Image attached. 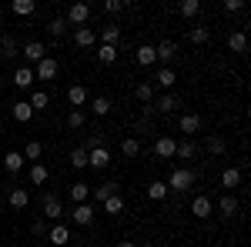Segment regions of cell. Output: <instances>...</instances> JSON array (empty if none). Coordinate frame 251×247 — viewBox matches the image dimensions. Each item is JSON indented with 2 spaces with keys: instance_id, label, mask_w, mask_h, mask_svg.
<instances>
[{
  "instance_id": "obj_36",
  "label": "cell",
  "mask_w": 251,
  "mask_h": 247,
  "mask_svg": "<svg viewBox=\"0 0 251 247\" xmlns=\"http://www.w3.org/2000/svg\"><path fill=\"white\" fill-rule=\"evenodd\" d=\"M30 117H34L30 104H27V100H17V104H14V120H17V124H27Z\"/></svg>"
},
{
  "instance_id": "obj_51",
  "label": "cell",
  "mask_w": 251,
  "mask_h": 247,
  "mask_svg": "<svg viewBox=\"0 0 251 247\" xmlns=\"http://www.w3.org/2000/svg\"><path fill=\"white\" fill-rule=\"evenodd\" d=\"M117 247H137V244H134V241H121Z\"/></svg>"
},
{
  "instance_id": "obj_22",
  "label": "cell",
  "mask_w": 251,
  "mask_h": 247,
  "mask_svg": "<svg viewBox=\"0 0 251 247\" xmlns=\"http://www.w3.org/2000/svg\"><path fill=\"white\" fill-rule=\"evenodd\" d=\"M87 201H91V184H84V180L71 184V204H87Z\"/></svg>"
},
{
  "instance_id": "obj_49",
  "label": "cell",
  "mask_w": 251,
  "mask_h": 247,
  "mask_svg": "<svg viewBox=\"0 0 251 247\" xmlns=\"http://www.w3.org/2000/svg\"><path fill=\"white\" fill-rule=\"evenodd\" d=\"M30 234H34V237H47V221H44V217H37V221L30 224Z\"/></svg>"
},
{
  "instance_id": "obj_13",
  "label": "cell",
  "mask_w": 251,
  "mask_h": 247,
  "mask_svg": "<svg viewBox=\"0 0 251 247\" xmlns=\"http://www.w3.org/2000/svg\"><path fill=\"white\" fill-rule=\"evenodd\" d=\"M174 147H177V140H174V137H157V140H154V157L171 160V157H174Z\"/></svg>"
},
{
  "instance_id": "obj_47",
  "label": "cell",
  "mask_w": 251,
  "mask_h": 247,
  "mask_svg": "<svg viewBox=\"0 0 251 247\" xmlns=\"http://www.w3.org/2000/svg\"><path fill=\"white\" fill-rule=\"evenodd\" d=\"M127 7H131L127 0H107V3H104V10H107V14H121V10H127Z\"/></svg>"
},
{
  "instance_id": "obj_37",
  "label": "cell",
  "mask_w": 251,
  "mask_h": 247,
  "mask_svg": "<svg viewBox=\"0 0 251 247\" xmlns=\"http://www.w3.org/2000/svg\"><path fill=\"white\" fill-rule=\"evenodd\" d=\"M20 154H24V160H34V164H37L40 157H44V144H40V140H30Z\"/></svg>"
},
{
  "instance_id": "obj_46",
  "label": "cell",
  "mask_w": 251,
  "mask_h": 247,
  "mask_svg": "<svg viewBox=\"0 0 251 247\" xmlns=\"http://www.w3.org/2000/svg\"><path fill=\"white\" fill-rule=\"evenodd\" d=\"M208 151H211L214 157H221V154L228 151V144H225V140H221V137H208Z\"/></svg>"
},
{
  "instance_id": "obj_39",
  "label": "cell",
  "mask_w": 251,
  "mask_h": 247,
  "mask_svg": "<svg viewBox=\"0 0 251 247\" xmlns=\"http://www.w3.org/2000/svg\"><path fill=\"white\" fill-rule=\"evenodd\" d=\"M97 147H104V134H87L84 137V144H80V151H97Z\"/></svg>"
},
{
  "instance_id": "obj_18",
  "label": "cell",
  "mask_w": 251,
  "mask_h": 247,
  "mask_svg": "<svg viewBox=\"0 0 251 247\" xmlns=\"http://www.w3.org/2000/svg\"><path fill=\"white\" fill-rule=\"evenodd\" d=\"M134 60L141 64V67H151V64H157V54L151 44H141V47H134Z\"/></svg>"
},
{
  "instance_id": "obj_21",
  "label": "cell",
  "mask_w": 251,
  "mask_h": 247,
  "mask_svg": "<svg viewBox=\"0 0 251 247\" xmlns=\"http://www.w3.org/2000/svg\"><path fill=\"white\" fill-rule=\"evenodd\" d=\"M7 204H10L14 210H24L27 204H30V194H27L24 187H14L10 194H7Z\"/></svg>"
},
{
  "instance_id": "obj_44",
  "label": "cell",
  "mask_w": 251,
  "mask_h": 247,
  "mask_svg": "<svg viewBox=\"0 0 251 247\" xmlns=\"http://www.w3.org/2000/svg\"><path fill=\"white\" fill-rule=\"evenodd\" d=\"M208 40H211V30H208V27H194L191 30V44L201 47V44H208Z\"/></svg>"
},
{
  "instance_id": "obj_23",
  "label": "cell",
  "mask_w": 251,
  "mask_h": 247,
  "mask_svg": "<svg viewBox=\"0 0 251 247\" xmlns=\"http://www.w3.org/2000/svg\"><path fill=\"white\" fill-rule=\"evenodd\" d=\"M218 210H221L225 217H234V214H238V197H234V194H221V197H218Z\"/></svg>"
},
{
  "instance_id": "obj_33",
  "label": "cell",
  "mask_w": 251,
  "mask_h": 247,
  "mask_svg": "<svg viewBox=\"0 0 251 247\" xmlns=\"http://www.w3.org/2000/svg\"><path fill=\"white\" fill-rule=\"evenodd\" d=\"M24 164H27V160H24V154H20V151H10L7 157H3V167H7L10 174H17Z\"/></svg>"
},
{
  "instance_id": "obj_35",
  "label": "cell",
  "mask_w": 251,
  "mask_h": 247,
  "mask_svg": "<svg viewBox=\"0 0 251 247\" xmlns=\"http://www.w3.org/2000/svg\"><path fill=\"white\" fill-rule=\"evenodd\" d=\"M10 10H14L17 17H30V14L37 10V3H34V0H14V3H10Z\"/></svg>"
},
{
  "instance_id": "obj_2",
  "label": "cell",
  "mask_w": 251,
  "mask_h": 247,
  "mask_svg": "<svg viewBox=\"0 0 251 247\" xmlns=\"http://www.w3.org/2000/svg\"><path fill=\"white\" fill-rule=\"evenodd\" d=\"M64 217V201H60L57 194H44V221H60Z\"/></svg>"
},
{
  "instance_id": "obj_15",
  "label": "cell",
  "mask_w": 251,
  "mask_h": 247,
  "mask_svg": "<svg viewBox=\"0 0 251 247\" xmlns=\"http://www.w3.org/2000/svg\"><path fill=\"white\" fill-rule=\"evenodd\" d=\"M24 57L30 60V64H40V60L47 57V47L40 40H30V44H24Z\"/></svg>"
},
{
  "instance_id": "obj_42",
  "label": "cell",
  "mask_w": 251,
  "mask_h": 247,
  "mask_svg": "<svg viewBox=\"0 0 251 247\" xmlns=\"http://www.w3.org/2000/svg\"><path fill=\"white\" fill-rule=\"evenodd\" d=\"M71 167H74V171H84V167H87V151L74 147V151H71Z\"/></svg>"
},
{
  "instance_id": "obj_17",
  "label": "cell",
  "mask_w": 251,
  "mask_h": 247,
  "mask_svg": "<svg viewBox=\"0 0 251 247\" xmlns=\"http://www.w3.org/2000/svg\"><path fill=\"white\" fill-rule=\"evenodd\" d=\"M228 50H231V54H245V50H248V34H245V30H231V34H228Z\"/></svg>"
},
{
  "instance_id": "obj_28",
  "label": "cell",
  "mask_w": 251,
  "mask_h": 247,
  "mask_svg": "<svg viewBox=\"0 0 251 247\" xmlns=\"http://www.w3.org/2000/svg\"><path fill=\"white\" fill-rule=\"evenodd\" d=\"M194 154H198V147H194V140H177V147H174V157H181V160H191Z\"/></svg>"
},
{
  "instance_id": "obj_29",
  "label": "cell",
  "mask_w": 251,
  "mask_h": 247,
  "mask_svg": "<svg viewBox=\"0 0 251 247\" xmlns=\"http://www.w3.org/2000/svg\"><path fill=\"white\" fill-rule=\"evenodd\" d=\"M14 84H17V90H27V87L34 84V70H30V67H17V74H14Z\"/></svg>"
},
{
  "instance_id": "obj_5",
  "label": "cell",
  "mask_w": 251,
  "mask_h": 247,
  "mask_svg": "<svg viewBox=\"0 0 251 247\" xmlns=\"http://www.w3.org/2000/svg\"><path fill=\"white\" fill-rule=\"evenodd\" d=\"M191 214L198 217V221H208V217L214 214V204H211V197H208V194H198V197L191 201Z\"/></svg>"
},
{
  "instance_id": "obj_6",
  "label": "cell",
  "mask_w": 251,
  "mask_h": 247,
  "mask_svg": "<svg viewBox=\"0 0 251 247\" xmlns=\"http://www.w3.org/2000/svg\"><path fill=\"white\" fill-rule=\"evenodd\" d=\"M67 27H71V23H74V27H84V23H87V20H91V7H87V3H71V10H67Z\"/></svg>"
},
{
  "instance_id": "obj_30",
  "label": "cell",
  "mask_w": 251,
  "mask_h": 247,
  "mask_svg": "<svg viewBox=\"0 0 251 247\" xmlns=\"http://www.w3.org/2000/svg\"><path fill=\"white\" fill-rule=\"evenodd\" d=\"M47 177H50V171H47V164H44V160L30 164V184H47Z\"/></svg>"
},
{
  "instance_id": "obj_14",
  "label": "cell",
  "mask_w": 251,
  "mask_h": 247,
  "mask_svg": "<svg viewBox=\"0 0 251 247\" xmlns=\"http://www.w3.org/2000/svg\"><path fill=\"white\" fill-rule=\"evenodd\" d=\"M238 184H241V167H225L221 171V187H225V194H231Z\"/></svg>"
},
{
  "instance_id": "obj_3",
  "label": "cell",
  "mask_w": 251,
  "mask_h": 247,
  "mask_svg": "<svg viewBox=\"0 0 251 247\" xmlns=\"http://www.w3.org/2000/svg\"><path fill=\"white\" fill-rule=\"evenodd\" d=\"M94 214H97V207L91 201H87V204H74V207H71V221H74L77 227H87V224L94 221Z\"/></svg>"
},
{
  "instance_id": "obj_16",
  "label": "cell",
  "mask_w": 251,
  "mask_h": 247,
  "mask_svg": "<svg viewBox=\"0 0 251 247\" xmlns=\"http://www.w3.org/2000/svg\"><path fill=\"white\" fill-rule=\"evenodd\" d=\"M134 97L141 100V104H154V97H157V87L151 84V80H141L134 87Z\"/></svg>"
},
{
  "instance_id": "obj_50",
  "label": "cell",
  "mask_w": 251,
  "mask_h": 247,
  "mask_svg": "<svg viewBox=\"0 0 251 247\" xmlns=\"http://www.w3.org/2000/svg\"><path fill=\"white\" fill-rule=\"evenodd\" d=\"M157 117V111H154V104H144V111H141V120L148 124V120H154Z\"/></svg>"
},
{
  "instance_id": "obj_41",
  "label": "cell",
  "mask_w": 251,
  "mask_h": 247,
  "mask_svg": "<svg viewBox=\"0 0 251 247\" xmlns=\"http://www.w3.org/2000/svg\"><path fill=\"white\" fill-rule=\"evenodd\" d=\"M97 60H100V64H114V60H117V47L100 44V47H97Z\"/></svg>"
},
{
  "instance_id": "obj_52",
  "label": "cell",
  "mask_w": 251,
  "mask_h": 247,
  "mask_svg": "<svg viewBox=\"0 0 251 247\" xmlns=\"http://www.w3.org/2000/svg\"><path fill=\"white\" fill-rule=\"evenodd\" d=\"M137 247H154V244H137Z\"/></svg>"
},
{
  "instance_id": "obj_48",
  "label": "cell",
  "mask_w": 251,
  "mask_h": 247,
  "mask_svg": "<svg viewBox=\"0 0 251 247\" xmlns=\"http://www.w3.org/2000/svg\"><path fill=\"white\" fill-rule=\"evenodd\" d=\"M221 10H225V14H241V10H245V0H225Z\"/></svg>"
},
{
  "instance_id": "obj_1",
  "label": "cell",
  "mask_w": 251,
  "mask_h": 247,
  "mask_svg": "<svg viewBox=\"0 0 251 247\" xmlns=\"http://www.w3.org/2000/svg\"><path fill=\"white\" fill-rule=\"evenodd\" d=\"M194 177H198V174H194L191 167H174L171 177H168L164 184H168V190H174V194H184V190L194 184Z\"/></svg>"
},
{
  "instance_id": "obj_40",
  "label": "cell",
  "mask_w": 251,
  "mask_h": 247,
  "mask_svg": "<svg viewBox=\"0 0 251 247\" xmlns=\"http://www.w3.org/2000/svg\"><path fill=\"white\" fill-rule=\"evenodd\" d=\"M47 34H50V37H64V34H67V20L54 17L50 23H47Z\"/></svg>"
},
{
  "instance_id": "obj_31",
  "label": "cell",
  "mask_w": 251,
  "mask_h": 247,
  "mask_svg": "<svg viewBox=\"0 0 251 247\" xmlns=\"http://www.w3.org/2000/svg\"><path fill=\"white\" fill-rule=\"evenodd\" d=\"M111 107H114V104H111V97H94V100H91L94 117H107V114H111Z\"/></svg>"
},
{
  "instance_id": "obj_34",
  "label": "cell",
  "mask_w": 251,
  "mask_h": 247,
  "mask_svg": "<svg viewBox=\"0 0 251 247\" xmlns=\"http://www.w3.org/2000/svg\"><path fill=\"white\" fill-rule=\"evenodd\" d=\"M168 194H171V190H168L164 180H151V184H148V197H151V201H164Z\"/></svg>"
},
{
  "instance_id": "obj_7",
  "label": "cell",
  "mask_w": 251,
  "mask_h": 247,
  "mask_svg": "<svg viewBox=\"0 0 251 247\" xmlns=\"http://www.w3.org/2000/svg\"><path fill=\"white\" fill-rule=\"evenodd\" d=\"M114 194H121V184H117V180H104V184L91 187V197H94V204H104V201H107V197H114Z\"/></svg>"
},
{
  "instance_id": "obj_19",
  "label": "cell",
  "mask_w": 251,
  "mask_h": 247,
  "mask_svg": "<svg viewBox=\"0 0 251 247\" xmlns=\"http://www.w3.org/2000/svg\"><path fill=\"white\" fill-rule=\"evenodd\" d=\"M121 40H124V34H121L117 23H107V27L100 30V44H107V47H121Z\"/></svg>"
},
{
  "instance_id": "obj_45",
  "label": "cell",
  "mask_w": 251,
  "mask_h": 247,
  "mask_svg": "<svg viewBox=\"0 0 251 247\" xmlns=\"http://www.w3.org/2000/svg\"><path fill=\"white\" fill-rule=\"evenodd\" d=\"M84 120H87L84 111H71V114H67V127H71V131H80V127H84Z\"/></svg>"
},
{
  "instance_id": "obj_9",
  "label": "cell",
  "mask_w": 251,
  "mask_h": 247,
  "mask_svg": "<svg viewBox=\"0 0 251 247\" xmlns=\"http://www.w3.org/2000/svg\"><path fill=\"white\" fill-rule=\"evenodd\" d=\"M57 70H60L57 60H54V57H44L37 67H34V80H54V77H57Z\"/></svg>"
},
{
  "instance_id": "obj_4",
  "label": "cell",
  "mask_w": 251,
  "mask_h": 247,
  "mask_svg": "<svg viewBox=\"0 0 251 247\" xmlns=\"http://www.w3.org/2000/svg\"><path fill=\"white\" fill-rule=\"evenodd\" d=\"M204 127V120H201V114H181V120H177V131L184 134L188 140H191L194 134Z\"/></svg>"
},
{
  "instance_id": "obj_27",
  "label": "cell",
  "mask_w": 251,
  "mask_h": 247,
  "mask_svg": "<svg viewBox=\"0 0 251 247\" xmlns=\"http://www.w3.org/2000/svg\"><path fill=\"white\" fill-rule=\"evenodd\" d=\"M121 154L124 157H137L141 154V137H121Z\"/></svg>"
},
{
  "instance_id": "obj_20",
  "label": "cell",
  "mask_w": 251,
  "mask_h": 247,
  "mask_svg": "<svg viewBox=\"0 0 251 247\" xmlns=\"http://www.w3.org/2000/svg\"><path fill=\"white\" fill-rule=\"evenodd\" d=\"M67 104H71V111H80V107L87 104V87H80V84H74V87L67 90Z\"/></svg>"
},
{
  "instance_id": "obj_8",
  "label": "cell",
  "mask_w": 251,
  "mask_h": 247,
  "mask_svg": "<svg viewBox=\"0 0 251 247\" xmlns=\"http://www.w3.org/2000/svg\"><path fill=\"white\" fill-rule=\"evenodd\" d=\"M154 54H157V60H161L164 67H171L174 60H177V44H174V40H161V44L154 47Z\"/></svg>"
},
{
  "instance_id": "obj_12",
  "label": "cell",
  "mask_w": 251,
  "mask_h": 247,
  "mask_svg": "<svg viewBox=\"0 0 251 247\" xmlns=\"http://www.w3.org/2000/svg\"><path fill=\"white\" fill-rule=\"evenodd\" d=\"M177 107H181V100H177L174 94H161V97H154V111H157V117H161V114H174Z\"/></svg>"
},
{
  "instance_id": "obj_32",
  "label": "cell",
  "mask_w": 251,
  "mask_h": 247,
  "mask_svg": "<svg viewBox=\"0 0 251 247\" xmlns=\"http://www.w3.org/2000/svg\"><path fill=\"white\" fill-rule=\"evenodd\" d=\"M27 104H30V111H34V114H37V111H47V107H50V97L44 94V90H34V94H30V100H27Z\"/></svg>"
},
{
  "instance_id": "obj_38",
  "label": "cell",
  "mask_w": 251,
  "mask_h": 247,
  "mask_svg": "<svg viewBox=\"0 0 251 247\" xmlns=\"http://www.w3.org/2000/svg\"><path fill=\"white\" fill-rule=\"evenodd\" d=\"M100 207H104V214H124V197H121V194H114V197H107Z\"/></svg>"
},
{
  "instance_id": "obj_43",
  "label": "cell",
  "mask_w": 251,
  "mask_h": 247,
  "mask_svg": "<svg viewBox=\"0 0 251 247\" xmlns=\"http://www.w3.org/2000/svg\"><path fill=\"white\" fill-rule=\"evenodd\" d=\"M177 10H181V17H194V14L201 10V0H181Z\"/></svg>"
},
{
  "instance_id": "obj_10",
  "label": "cell",
  "mask_w": 251,
  "mask_h": 247,
  "mask_svg": "<svg viewBox=\"0 0 251 247\" xmlns=\"http://www.w3.org/2000/svg\"><path fill=\"white\" fill-rule=\"evenodd\" d=\"M47 241L54 247H67L74 237H71V227H67V224H54V227L47 230Z\"/></svg>"
},
{
  "instance_id": "obj_11",
  "label": "cell",
  "mask_w": 251,
  "mask_h": 247,
  "mask_svg": "<svg viewBox=\"0 0 251 247\" xmlns=\"http://www.w3.org/2000/svg\"><path fill=\"white\" fill-rule=\"evenodd\" d=\"M87 167H94V171H107V167H111V154H107V147H97V151L87 154Z\"/></svg>"
},
{
  "instance_id": "obj_26",
  "label": "cell",
  "mask_w": 251,
  "mask_h": 247,
  "mask_svg": "<svg viewBox=\"0 0 251 247\" xmlns=\"http://www.w3.org/2000/svg\"><path fill=\"white\" fill-rule=\"evenodd\" d=\"M10 57H17V40L10 34H3L0 37V60H10Z\"/></svg>"
},
{
  "instance_id": "obj_24",
  "label": "cell",
  "mask_w": 251,
  "mask_h": 247,
  "mask_svg": "<svg viewBox=\"0 0 251 247\" xmlns=\"http://www.w3.org/2000/svg\"><path fill=\"white\" fill-rule=\"evenodd\" d=\"M74 44H77V47H94L97 34L91 30V27H77V30H74Z\"/></svg>"
},
{
  "instance_id": "obj_25",
  "label": "cell",
  "mask_w": 251,
  "mask_h": 247,
  "mask_svg": "<svg viewBox=\"0 0 251 247\" xmlns=\"http://www.w3.org/2000/svg\"><path fill=\"white\" fill-rule=\"evenodd\" d=\"M174 84H177V74H174L171 67H161V70H157V80H154V87H164V90H171Z\"/></svg>"
}]
</instances>
